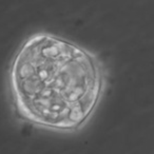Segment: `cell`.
Segmentation results:
<instances>
[{
	"instance_id": "obj_1",
	"label": "cell",
	"mask_w": 154,
	"mask_h": 154,
	"mask_svg": "<svg viewBox=\"0 0 154 154\" xmlns=\"http://www.w3.org/2000/svg\"><path fill=\"white\" fill-rule=\"evenodd\" d=\"M15 115L57 134H75L95 115L107 90V71L96 53L48 32L24 39L7 73Z\"/></svg>"
}]
</instances>
